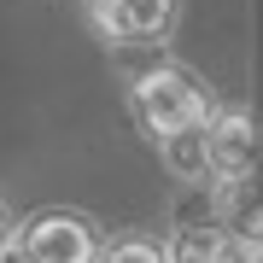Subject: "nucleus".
<instances>
[{"label": "nucleus", "mask_w": 263, "mask_h": 263, "mask_svg": "<svg viewBox=\"0 0 263 263\" xmlns=\"http://www.w3.org/2000/svg\"><path fill=\"white\" fill-rule=\"evenodd\" d=\"M135 117H141V129L152 135L158 146H176V141H187V135H199L211 123L216 105L205 100V88H199V76L193 70H181V65H152L135 76Z\"/></svg>", "instance_id": "obj_1"}, {"label": "nucleus", "mask_w": 263, "mask_h": 263, "mask_svg": "<svg viewBox=\"0 0 263 263\" xmlns=\"http://www.w3.org/2000/svg\"><path fill=\"white\" fill-rule=\"evenodd\" d=\"M199 146H205V176L222 187H246L263 164V129L246 105H216L199 129Z\"/></svg>", "instance_id": "obj_2"}, {"label": "nucleus", "mask_w": 263, "mask_h": 263, "mask_svg": "<svg viewBox=\"0 0 263 263\" xmlns=\"http://www.w3.org/2000/svg\"><path fill=\"white\" fill-rule=\"evenodd\" d=\"M12 234H18V246H24L29 263H100V257H105L94 216H82V211H41V216H24Z\"/></svg>", "instance_id": "obj_3"}, {"label": "nucleus", "mask_w": 263, "mask_h": 263, "mask_svg": "<svg viewBox=\"0 0 263 263\" xmlns=\"http://www.w3.org/2000/svg\"><path fill=\"white\" fill-rule=\"evenodd\" d=\"M88 18L117 47H158L176 35L181 0H88Z\"/></svg>", "instance_id": "obj_4"}, {"label": "nucleus", "mask_w": 263, "mask_h": 263, "mask_svg": "<svg viewBox=\"0 0 263 263\" xmlns=\"http://www.w3.org/2000/svg\"><path fill=\"white\" fill-rule=\"evenodd\" d=\"M170 263H263V246L252 234H240V228L199 222L170 240Z\"/></svg>", "instance_id": "obj_5"}, {"label": "nucleus", "mask_w": 263, "mask_h": 263, "mask_svg": "<svg viewBox=\"0 0 263 263\" xmlns=\"http://www.w3.org/2000/svg\"><path fill=\"white\" fill-rule=\"evenodd\" d=\"M100 263H170V246L146 240V234H129V240L105 246V257H100Z\"/></svg>", "instance_id": "obj_6"}, {"label": "nucleus", "mask_w": 263, "mask_h": 263, "mask_svg": "<svg viewBox=\"0 0 263 263\" xmlns=\"http://www.w3.org/2000/svg\"><path fill=\"white\" fill-rule=\"evenodd\" d=\"M234 228H240V234H252V240L263 246V205H252V211H240V222H234Z\"/></svg>", "instance_id": "obj_7"}, {"label": "nucleus", "mask_w": 263, "mask_h": 263, "mask_svg": "<svg viewBox=\"0 0 263 263\" xmlns=\"http://www.w3.org/2000/svg\"><path fill=\"white\" fill-rule=\"evenodd\" d=\"M0 263H29V257H24V246H18V234H12L6 246H0Z\"/></svg>", "instance_id": "obj_8"}, {"label": "nucleus", "mask_w": 263, "mask_h": 263, "mask_svg": "<svg viewBox=\"0 0 263 263\" xmlns=\"http://www.w3.org/2000/svg\"><path fill=\"white\" fill-rule=\"evenodd\" d=\"M12 240V222H6V211H0V246H6Z\"/></svg>", "instance_id": "obj_9"}]
</instances>
